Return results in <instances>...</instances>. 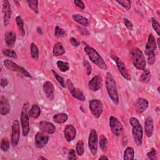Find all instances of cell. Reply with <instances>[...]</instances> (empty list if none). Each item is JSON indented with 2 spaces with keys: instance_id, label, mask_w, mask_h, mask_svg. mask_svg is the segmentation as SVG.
<instances>
[{
  "instance_id": "49",
  "label": "cell",
  "mask_w": 160,
  "mask_h": 160,
  "mask_svg": "<svg viewBox=\"0 0 160 160\" xmlns=\"http://www.w3.org/2000/svg\"><path fill=\"white\" fill-rule=\"evenodd\" d=\"M8 84V81L6 79H4V78H2L1 79V86L2 88H4L6 87L7 85Z\"/></svg>"
},
{
  "instance_id": "34",
  "label": "cell",
  "mask_w": 160,
  "mask_h": 160,
  "mask_svg": "<svg viewBox=\"0 0 160 160\" xmlns=\"http://www.w3.org/2000/svg\"><path fill=\"white\" fill-rule=\"evenodd\" d=\"M28 6L35 12L38 13V1L36 0H28Z\"/></svg>"
},
{
  "instance_id": "25",
  "label": "cell",
  "mask_w": 160,
  "mask_h": 160,
  "mask_svg": "<svg viewBox=\"0 0 160 160\" xmlns=\"http://www.w3.org/2000/svg\"><path fill=\"white\" fill-rule=\"evenodd\" d=\"M41 114V109L37 104H32L30 110L28 111V115L32 118H37Z\"/></svg>"
},
{
  "instance_id": "44",
  "label": "cell",
  "mask_w": 160,
  "mask_h": 160,
  "mask_svg": "<svg viewBox=\"0 0 160 160\" xmlns=\"http://www.w3.org/2000/svg\"><path fill=\"white\" fill-rule=\"evenodd\" d=\"M156 61V54L155 53H152L148 56V63L149 65H152Z\"/></svg>"
},
{
  "instance_id": "53",
  "label": "cell",
  "mask_w": 160,
  "mask_h": 160,
  "mask_svg": "<svg viewBox=\"0 0 160 160\" xmlns=\"http://www.w3.org/2000/svg\"><path fill=\"white\" fill-rule=\"evenodd\" d=\"M159 40H160V39L158 38V43H156V44H157L159 47V46H160V45H159Z\"/></svg>"
},
{
  "instance_id": "35",
  "label": "cell",
  "mask_w": 160,
  "mask_h": 160,
  "mask_svg": "<svg viewBox=\"0 0 160 160\" xmlns=\"http://www.w3.org/2000/svg\"><path fill=\"white\" fill-rule=\"evenodd\" d=\"M76 149V152L79 156H81L83 155V154L84 152V142L80 140L77 142Z\"/></svg>"
},
{
  "instance_id": "48",
  "label": "cell",
  "mask_w": 160,
  "mask_h": 160,
  "mask_svg": "<svg viewBox=\"0 0 160 160\" xmlns=\"http://www.w3.org/2000/svg\"><path fill=\"white\" fill-rule=\"evenodd\" d=\"M69 42H71V45H72V46H74V47H77V46H78L80 44L79 42L78 41V40H77L76 39H75L74 38H70V39H69Z\"/></svg>"
},
{
  "instance_id": "10",
  "label": "cell",
  "mask_w": 160,
  "mask_h": 160,
  "mask_svg": "<svg viewBox=\"0 0 160 160\" xmlns=\"http://www.w3.org/2000/svg\"><path fill=\"white\" fill-rule=\"evenodd\" d=\"M11 129V142L12 146L15 147L18 144L20 138V126L19 121L17 119L13 121Z\"/></svg>"
},
{
  "instance_id": "51",
  "label": "cell",
  "mask_w": 160,
  "mask_h": 160,
  "mask_svg": "<svg viewBox=\"0 0 160 160\" xmlns=\"http://www.w3.org/2000/svg\"><path fill=\"white\" fill-rule=\"evenodd\" d=\"M108 159L109 158L106 156H105V155H102L101 156H100L99 158V159Z\"/></svg>"
},
{
  "instance_id": "3",
  "label": "cell",
  "mask_w": 160,
  "mask_h": 160,
  "mask_svg": "<svg viewBox=\"0 0 160 160\" xmlns=\"http://www.w3.org/2000/svg\"><path fill=\"white\" fill-rule=\"evenodd\" d=\"M129 122L132 126V134L134 141L138 146H141L143 136L142 126L138 119L134 117L130 118Z\"/></svg>"
},
{
  "instance_id": "47",
  "label": "cell",
  "mask_w": 160,
  "mask_h": 160,
  "mask_svg": "<svg viewBox=\"0 0 160 160\" xmlns=\"http://www.w3.org/2000/svg\"><path fill=\"white\" fill-rule=\"evenodd\" d=\"M74 4H75L77 7H78V8H81V9H85L84 3L82 1H80V0H75V1H74Z\"/></svg>"
},
{
  "instance_id": "2",
  "label": "cell",
  "mask_w": 160,
  "mask_h": 160,
  "mask_svg": "<svg viewBox=\"0 0 160 160\" xmlns=\"http://www.w3.org/2000/svg\"><path fill=\"white\" fill-rule=\"evenodd\" d=\"M84 51L88 55L89 59L98 67L103 70H106L108 69V66L106 63L96 49L86 44L84 46Z\"/></svg>"
},
{
  "instance_id": "26",
  "label": "cell",
  "mask_w": 160,
  "mask_h": 160,
  "mask_svg": "<svg viewBox=\"0 0 160 160\" xmlns=\"http://www.w3.org/2000/svg\"><path fill=\"white\" fill-rule=\"evenodd\" d=\"M72 18L76 22L83 26H87L89 24L88 19L79 14H74Z\"/></svg>"
},
{
  "instance_id": "21",
  "label": "cell",
  "mask_w": 160,
  "mask_h": 160,
  "mask_svg": "<svg viewBox=\"0 0 160 160\" xmlns=\"http://www.w3.org/2000/svg\"><path fill=\"white\" fill-rule=\"evenodd\" d=\"M144 129L146 136L148 138L151 137L154 131V124L153 119L151 116L146 118L144 122Z\"/></svg>"
},
{
  "instance_id": "6",
  "label": "cell",
  "mask_w": 160,
  "mask_h": 160,
  "mask_svg": "<svg viewBox=\"0 0 160 160\" xmlns=\"http://www.w3.org/2000/svg\"><path fill=\"white\" fill-rule=\"evenodd\" d=\"M89 108L92 115L96 118H98L103 111V103L100 99H93L89 102Z\"/></svg>"
},
{
  "instance_id": "15",
  "label": "cell",
  "mask_w": 160,
  "mask_h": 160,
  "mask_svg": "<svg viewBox=\"0 0 160 160\" xmlns=\"http://www.w3.org/2000/svg\"><path fill=\"white\" fill-rule=\"evenodd\" d=\"M102 78L99 75H96L94 76L88 82V87L89 89L93 91L96 92L98 91L102 86Z\"/></svg>"
},
{
  "instance_id": "43",
  "label": "cell",
  "mask_w": 160,
  "mask_h": 160,
  "mask_svg": "<svg viewBox=\"0 0 160 160\" xmlns=\"http://www.w3.org/2000/svg\"><path fill=\"white\" fill-rule=\"evenodd\" d=\"M83 66H84V68L86 69L87 75H88V76L90 75L92 72V67H91V64H89V62L86 60H84L83 61Z\"/></svg>"
},
{
  "instance_id": "9",
  "label": "cell",
  "mask_w": 160,
  "mask_h": 160,
  "mask_svg": "<svg viewBox=\"0 0 160 160\" xmlns=\"http://www.w3.org/2000/svg\"><path fill=\"white\" fill-rule=\"evenodd\" d=\"M109 127L112 132L116 136H119L121 134L123 127L120 121L115 116H111L109 117Z\"/></svg>"
},
{
  "instance_id": "11",
  "label": "cell",
  "mask_w": 160,
  "mask_h": 160,
  "mask_svg": "<svg viewBox=\"0 0 160 160\" xmlns=\"http://www.w3.org/2000/svg\"><path fill=\"white\" fill-rule=\"evenodd\" d=\"M111 58L115 62V63L117 66V68H118L121 76L124 79H126L127 81H130L131 79V76H130V74H129V72L127 70V68L125 66V64L121 61V59L119 58H118L116 55H112Z\"/></svg>"
},
{
  "instance_id": "29",
  "label": "cell",
  "mask_w": 160,
  "mask_h": 160,
  "mask_svg": "<svg viewBox=\"0 0 160 160\" xmlns=\"http://www.w3.org/2000/svg\"><path fill=\"white\" fill-rule=\"evenodd\" d=\"M134 150L132 147H127L124 151L123 155V159L124 160H132L134 159Z\"/></svg>"
},
{
  "instance_id": "45",
  "label": "cell",
  "mask_w": 160,
  "mask_h": 160,
  "mask_svg": "<svg viewBox=\"0 0 160 160\" xmlns=\"http://www.w3.org/2000/svg\"><path fill=\"white\" fill-rule=\"evenodd\" d=\"M124 24L125 26L129 29V30H132L133 29V24L127 18H124L123 19Z\"/></svg>"
},
{
  "instance_id": "14",
  "label": "cell",
  "mask_w": 160,
  "mask_h": 160,
  "mask_svg": "<svg viewBox=\"0 0 160 160\" xmlns=\"http://www.w3.org/2000/svg\"><path fill=\"white\" fill-rule=\"evenodd\" d=\"M157 44L154 36L152 33H150L148 36V41L145 47V54L148 56L152 53H154L156 49Z\"/></svg>"
},
{
  "instance_id": "16",
  "label": "cell",
  "mask_w": 160,
  "mask_h": 160,
  "mask_svg": "<svg viewBox=\"0 0 160 160\" xmlns=\"http://www.w3.org/2000/svg\"><path fill=\"white\" fill-rule=\"evenodd\" d=\"M49 141V137L41 132L36 133L34 139L35 146L38 148H42L44 147Z\"/></svg>"
},
{
  "instance_id": "39",
  "label": "cell",
  "mask_w": 160,
  "mask_h": 160,
  "mask_svg": "<svg viewBox=\"0 0 160 160\" xmlns=\"http://www.w3.org/2000/svg\"><path fill=\"white\" fill-rule=\"evenodd\" d=\"M66 34V32L64 29L59 28L58 26H56L54 30V36L57 38H61L64 36Z\"/></svg>"
},
{
  "instance_id": "41",
  "label": "cell",
  "mask_w": 160,
  "mask_h": 160,
  "mask_svg": "<svg viewBox=\"0 0 160 160\" xmlns=\"http://www.w3.org/2000/svg\"><path fill=\"white\" fill-rule=\"evenodd\" d=\"M147 156L149 159L151 160H155L158 159L157 157V152L154 148H152L148 153H147Z\"/></svg>"
},
{
  "instance_id": "5",
  "label": "cell",
  "mask_w": 160,
  "mask_h": 160,
  "mask_svg": "<svg viewBox=\"0 0 160 160\" xmlns=\"http://www.w3.org/2000/svg\"><path fill=\"white\" fill-rule=\"evenodd\" d=\"M21 125L22 128V132L23 136H26L30 131V124H29V116L28 115V112L27 111V105L24 104L22 109L21 115H20Z\"/></svg>"
},
{
  "instance_id": "27",
  "label": "cell",
  "mask_w": 160,
  "mask_h": 160,
  "mask_svg": "<svg viewBox=\"0 0 160 160\" xmlns=\"http://www.w3.org/2000/svg\"><path fill=\"white\" fill-rule=\"evenodd\" d=\"M68 118V115L66 113H58L52 116V120L56 123L62 124L67 121Z\"/></svg>"
},
{
  "instance_id": "31",
  "label": "cell",
  "mask_w": 160,
  "mask_h": 160,
  "mask_svg": "<svg viewBox=\"0 0 160 160\" xmlns=\"http://www.w3.org/2000/svg\"><path fill=\"white\" fill-rule=\"evenodd\" d=\"M57 66L58 69L61 71V72H66L69 69V64L68 62L63 61H58L56 62Z\"/></svg>"
},
{
  "instance_id": "19",
  "label": "cell",
  "mask_w": 160,
  "mask_h": 160,
  "mask_svg": "<svg viewBox=\"0 0 160 160\" xmlns=\"http://www.w3.org/2000/svg\"><path fill=\"white\" fill-rule=\"evenodd\" d=\"M43 90L46 96L49 100H52L54 98V92L55 91L53 84L49 81L44 82L43 84Z\"/></svg>"
},
{
  "instance_id": "37",
  "label": "cell",
  "mask_w": 160,
  "mask_h": 160,
  "mask_svg": "<svg viewBox=\"0 0 160 160\" xmlns=\"http://www.w3.org/2000/svg\"><path fill=\"white\" fill-rule=\"evenodd\" d=\"M51 71H52V74H54V77L56 78V80L59 82V83L61 85V86H62V88H65V87H66V84H65V81H64V78H63L62 76H60L56 71H55L54 69H52Z\"/></svg>"
},
{
  "instance_id": "17",
  "label": "cell",
  "mask_w": 160,
  "mask_h": 160,
  "mask_svg": "<svg viewBox=\"0 0 160 160\" xmlns=\"http://www.w3.org/2000/svg\"><path fill=\"white\" fill-rule=\"evenodd\" d=\"M76 135V130L75 127L72 124H68L64 129V136L68 142L73 141Z\"/></svg>"
},
{
  "instance_id": "12",
  "label": "cell",
  "mask_w": 160,
  "mask_h": 160,
  "mask_svg": "<svg viewBox=\"0 0 160 160\" xmlns=\"http://www.w3.org/2000/svg\"><path fill=\"white\" fill-rule=\"evenodd\" d=\"M66 85L68 86L69 91L70 92L73 98L81 101H84L86 100V98L83 92L79 89L77 88H74L72 82L69 79H68L66 82Z\"/></svg>"
},
{
  "instance_id": "46",
  "label": "cell",
  "mask_w": 160,
  "mask_h": 160,
  "mask_svg": "<svg viewBox=\"0 0 160 160\" xmlns=\"http://www.w3.org/2000/svg\"><path fill=\"white\" fill-rule=\"evenodd\" d=\"M68 158L69 159H76V152L74 149H70L69 152H68Z\"/></svg>"
},
{
  "instance_id": "28",
  "label": "cell",
  "mask_w": 160,
  "mask_h": 160,
  "mask_svg": "<svg viewBox=\"0 0 160 160\" xmlns=\"http://www.w3.org/2000/svg\"><path fill=\"white\" fill-rule=\"evenodd\" d=\"M151 74L149 69H144L139 78V81L142 83H148L151 80Z\"/></svg>"
},
{
  "instance_id": "1",
  "label": "cell",
  "mask_w": 160,
  "mask_h": 160,
  "mask_svg": "<svg viewBox=\"0 0 160 160\" xmlns=\"http://www.w3.org/2000/svg\"><path fill=\"white\" fill-rule=\"evenodd\" d=\"M106 88L109 97L115 105L119 104V99L116 81L110 72H107L106 76Z\"/></svg>"
},
{
  "instance_id": "42",
  "label": "cell",
  "mask_w": 160,
  "mask_h": 160,
  "mask_svg": "<svg viewBox=\"0 0 160 160\" xmlns=\"http://www.w3.org/2000/svg\"><path fill=\"white\" fill-rule=\"evenodd\" d=\"M118 4H119L121 6H122L123 8H124L126 9H129L131 8V2L130 1L127 0H121V1H116Z\"/></svg>"
},
{
  "instance_id": "36",
  "label": "cell",
  "mask_w": 160,
  "mask_h": 160,
  "mask_svg": "<svg viewBox=\"0 0 160 160\" xmlns=\"http://www.w3.org/2000/svg\"><path fill=\"white\" fill-rule=\"evenodd\" d=\"M9 141L7 138H3L1 141V149L2 151H7L9 149Z\"/></svg>"
},
{
  "instance_id": "32",
  "label": "cell",
  "mask_w": 160,
  "mask_h": 160,
  "mask_svg": "<svg viewBox=\"0 0 160 160\" xmlns=\"http://www.w3.org/2000/svg\"><path fill=\"white\" fill-rule=\"evenodd\" d=\"M30 51L32 58H33L34 59H38L39 58V50L35 43L32 42L31 44Z\"/></svg>"
},
{
  "instance_id": "30",
  "label": "cell",
  "mask_w": 160,
  "mask_h": 160,
  "mask_svg": "<svg viewBox=\"0 0 160 160\" xmlns=\"http://www.w3.org/2000/svg\"><path fill=\"white\" fill-rule=\"evenodd\" d=\"M16 22L21 35L24 36L25 35V30L24 28V22L22 18L20 16H17L16 17Z\"/></svg>"
},
{
  "instance_id": "33",
  "label": "cell",
  "mask_w": 160,
  "mask_h": 160,
  "mask_svg": "<svg viewBox=\"0 0 160 160\" xmlns=\"http://www.w3.org/2000/svg\"><path fill=\"white\" fill-rule=\"evenodd\" d=\"M108 140L104 134H101L99 136V146L100 149L103 151H106L107 149Z\"/></svg>"
},
{
  "instance_id": "13",
  "label": "cell",
  "mask_w": 160,
  "mask_h": 160,
  "mask_svg": "<svg viewBox=\"0 0 160 160\" xmlns=\"http://www.w3.org/2000/svg\"><path fill=\"white\" fill-rule=\"evenodd\" d=\"M2 9L3 13V22L4 26H6L9 24L12 14L11 4L8 1L5 0L3 1Z\"/></svg>"
},
{
  "instance_id": "50",
  "label": "cell",
  "mask_w": 160,
  "mask_h": 160,
  "mask_svg": "<svg viewBox=\"0 0 160 160\" xmlns=\"http://www.w3.org/2000/svg\"><path fill=\"white\" fill-rule=\"evenodd\" d=\"M37 32H38V33L39 34H42V29H41V28H40V27H38L37 28Z\"/></svg>"
},
{
  "instance_id": "20",
  "label": "cell",
  "mask_w": 160,
  "mask_h": 160,
  "mask_svg": "<svg viewBox=\"0 0 160 160\" xmlns=\"http://www.w3.org/2000/svg\"><path fill=\"white\" fill-rule=\"evenodd\" d=\"M10 104L6 98L4 96L0 97V113L2 116L8 114L10 112Z\"/></svg>"
},
{
  "instance_id": "54",
  "label": "cell",
  "mask_w": 160,
  "mask_h": 160,
  "mask_svg": "<svg viewBox=\"0 0 160 160\" xmlns=\"http://www.w3.org/2000/svg\"><path fill=\"white\" fill-rule=\"evenodd\" d=\"M158 92H159V86L158 88Z\"/></svg>"
},
{
  "instance_id": "8",
  "label": "cell",
  "mask_w": 160,
  "mask_h": 160,
  "mask_svg": "<svg viewBox=\"0 0 160 160\" xmlns=\"http://www.w3.org/2000/svg\"><path fill=\"white\" fill-rule=\"evenodd\" d=\"M4 66L8 69L9 70L12 71H16V72H20L21 74H22L24 76L28 77V78H31V74L26 70L24 68L18 65L17 64H16L15 62H12L11 60L9 59H6L3 62Z\"/></svg>"
},
{
  "instance_id": "52",
  "label": "cell",
  "mask_w": 160,
  "mask_h": 160,
  "mask_svg": "<svg viewBox=\"0 0 160 160\" xmlns=\"http://www.w3.org/2000/svg\"><path fill=\"white\" fill-rule=\"evenodd\" d=\"M38 159H48L46 158H45V157H43V156H39L38 158Z\"/></svg>"
},
{
  "instance_id": "4",
  "label": "cell",
  "mask_w": 160,
  "mask_h": 160,
  "mask_svg": "<svg viewBox=\"0 0 160 160\" xmlns=\"http://www.w3.org/2000/svg\"><path fill=\"white\" fill-rule=\"evenodd\" d=\"M131 54L134 67L139 70H144L146 62L142 52L138 48H134L131 51Z\"/></svg>"
},
{
  "instance_id": "40",
  "label": "cell",
  "mask_w": 160,
  "mask_h": 160,
  "mask_svg": "<svg viewBox=\"0 0 160 160\" xmlns=\"http://www.w3.org/2000/svg\"><path fill=\"white\" fill-rule=\"evenodd\" d=\"M3 54L9 58H17V54L16 52L12 50V49H6L3 51Z\"/></svg>"
},
{
  "instance_id": "24",
  "label": "cell",
  "mask_w": 160,
  "mask_h": 160,
  "mask_svg": "<svg viewBox=\"0 0 160 160\" xmlns=\"http://www.w3.org/2000/svg\"><path fill=\"white\" fill-rule=\"evenodd\" d=\"M65 53V49L61 42H57L54 44L52 49V54L54 56H59Z\"/></svg>"
},
{
  "instance_id": "7",
  "label": "cell",
  "mask_w": 160,
  "mask_h": 160,
  "mask_svg": "<svg viewBox=\"0 0 160 160\" xmlns=\"http://www.w3.org/2000/svg\"><path fill=\"white\" fill-rule=\"evenodd\" d=\"M98 134L95 129H92L90 131L88 137V147L90 152L93 156H96L98 152Z\"/></svg>"
},
{
  "instance_id": "18",
  "label": "cell",
  "mask_w": 160,
  "mask_h": 160,
  "mask_svg": "<svg viewBox=\"0 0 160 160\" xmlns=\"http://www.w3.org/2000/svg\"><path fill=\"white\" fill-rule=\"evenodd\" d=\"M39 128L42 132L49 134H54L56 131V128L54 125L47 121H42L39 122Z\"/></svg>"
},
{
  "instance_id": "38",
  "label": "cell",
  "mask_w": 160,
  "mask_h": 160,
  "mask_svg": "<svg viewBox=\"0 0 160 160\" xmlns=\"http://www.w3.org/2000/svg\"><path fill=\"white\" fill-rule=\"evenodd\" d=\"M152 27L154 29V30L156 31V32L157 33L158 36H160V26H159V24L158 22V21L152 18Z\"/></svg>"
},
{
  "instance_id": "23",
  "label": "cell",
  "mask_w": 160,
  "mask_h": 160,
  "mask_svg": "<svg viewBox=\"0 0 160 160\" xmlns=\"http://www.w3.org/2000/svg\"><path fill=\"white\" fill-rule=\"evenodd\" d=\"M16 34L13 31H8L4 34V41L8 47H12L15 44Z\"/></svg>"
},
{
  "instance_id": "22",
  "label": "cell",
  "mask_w": 160,
  "mask_h": 160,
  "mask_svg": "<svg viewBox=\"0 0 160 160\" xmlns=\"http://www.w3.org/2000/svg\"><path fill=\"white\" fill-rule=\"evenodd\" d=\"M148 106H149L148 101L146 99L140 98L138 99V100L136 102L135 108L136 111L138 113H142L145 110H146V109L148 108Z\"/></svg>"
}]
</instances>
